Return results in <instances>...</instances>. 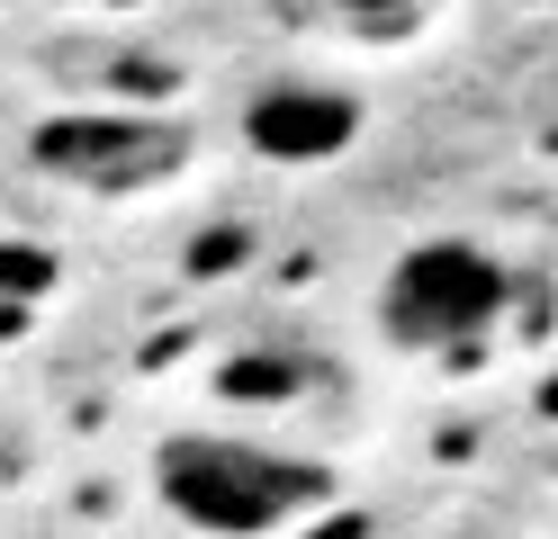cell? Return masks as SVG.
Returning <instances> with one entry per match:
<instances>
[{"label":"cell","instance_id":"obj_1","mask_svg":"<svg viewBox=\"0 0 558 539\" xmlns=\"http://www.w3.org/2000/svg\"><path fill=\"white\" fill-rule=\"evenodd\" d=\"M333 477L298 450L243 441V431H171L154 450V503L198 539H279L325 513Z\"/></svg>","mask_w":558,"mask_h":539},{"label":"cell","instance_id":"obj_2","mask_svg":"<svg viewBox=\"0 0 558 539\" xmlns=\"http://www.w3.org/2000/svg\"><path fill=\"white\" fill-rule=\"evenodd\" d=\"M378 333L414 359H460L513 315V270L505 252H486L469 234H424L378 270Z\"/></svg>","mask_w":558,"mask_h":539},{"label":"cell","instance_id":"obj_3","mask_svg":"<svg viewBox=\"0 0 558 539\" xmlns=\"http://www.w3.org/2000/svg\"><path fill=\"white\" fill-rule=\"evenodd\" d=\"M27 162L63 189H90V198H135V189H162L171 171L190 162V135L162 126V118H118V108H73V118H46L27 135Z\"/></svg>","mask_w":558,"mask_h":539},{"label":"cell","instance_id":"obj_4","mask_svg":"<svg viewBox=\"0 0 558 539\" xmlns=\"http://www.w3.org/2000/svg\"><path fill=\"white\" fill-rule=\"evenodd\" d=\"M243 144H253L262 162L279 171H316L333 162L342 144L361 135V99L352 90H325V82H262L253 99H243Z\"/></svg>","mask_w":558,"mask_h":539},{"label":"cell","instance_id":"obj_5","mask_svg":"<svg viewBox=\"0 0 558 539\" xmlns=\"http://www.w3.org/2000/svg\"><path fill=\"white\" fill-rule=\"evenodd\" d=\"M325 10H342L352 27H397V19H414V10H433V0H325Z\"/></svg>","mask_w":558,"mask_h":539}]
</instances>
